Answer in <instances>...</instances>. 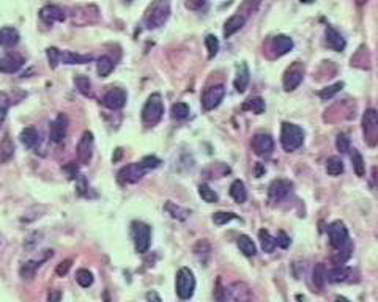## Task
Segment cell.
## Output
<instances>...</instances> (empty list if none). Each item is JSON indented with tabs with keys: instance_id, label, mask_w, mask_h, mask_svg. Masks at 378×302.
<instances>
[{
	"instance_id": "6da1fadb",
	"label": "cell",
	"mask_w": 378,
	"mask_h": 302,
	"mask_svg": "<svg viewBox=\"0 0 378 302\" xmlns=\"http://www.w3.org/2000/svg\"><path fill=\"white\" fill-rule=\"evenodd\" d=\"M170 16V2L169 0H153L143 14V25L153 30V28L163 27Z\"/></svg>"
},
{
	"instance_id": "7a4b0ae2",
	"label": "cell",
	"mask_w": 378,
	"mask_h": 302,
	"mask_svg": "<svg viewBox=\"0 0 378 302\" xmlns=\"http://www.w3.org/2000/svg\"><path fill=\"white\" fill-rule=\"evenodd\" d=\"M164 115V103L163 96L159 93H153L148 96L147 103L142 109V121L145 126H156L161 121Z\"/></svg>"
},
{
	"instance_id": "3957f363",
	"label": "cell",
	"mask_w": 378,
	"mask_h": 302,
	"mask_svg": "<svg viewBox=\"0 0 378 302\" xmlns=\"http://www.w3.org/2000/svg\"><path fill=\"white\" fill-rule=\"evenodd\" d=\"M304 143V131L293 123H284L281 129V145L287 153L296 151Z\"/></svg>"
},
{
	"instance_id": "277c9868",
	"label": "cell",
	"mask_w": 378,
	"mask_h": 302,
	"mask_svg": "<svg viewBox=\"0 0 378 302\" xmlns=\"http://www.w3.org/2000/svg\"><path fill=\"white\" fill-rule=\"evenodd\" d=\"M362 137L366 145L375 148L378 145V110L367 109L362 113Z\"/></svg>"
},
{
	"instance_id": "5b68a950",
	"label": "cell",
	"mask_w": 378,
	"mask_h": 302,
	"mask_svg": "<svg viewBox=\"0 0 378 302\" xmlns=\"http://www.w3.org/2000/svg\"><path fill=\"white\" fill-rule=\"evenodd\" d=\"M175 290L180 299L187 300L191 299L196 290V277L194 272L189 268H180L177 272V280H175Z\"/></svg>"
},
{
	"instance_id": "8992f818",
	"label": "cell",
	"mask_w": 378,
	"mask_h": 302,
	"mask_svg": "<svg viewBox=\"0 0 378 302\" xmlns=\"http://www.w3.org/2000/svg\"><path fill=\"white\" fill-rule=\"evenodd\" d=\"M131 230H133L136 250L139 253L148 252L150 244H152V227L145 222H133L131 224Z\"/></svg>"
},
{
	"instance_id": "52a82bcc",
	"label": "cell",
	"mask_w": 378,
	"mask_h": 302,
	"mask_svg": "<svg viewBox=\"0 0 378 302\" xmlns=\"http://www.w3.org/2000/svg\"><path fill=\"white\" fill-rule=\"evenodd\" d=\"M304 71H306V68H304V63H301V62H293L285 69L282 83H284V89L287 92H293L299 87L303 79H304Z\"/></svg>"
},
{
	"instance_id": "ba28073f",
	"label": "cell",
	"mask_w": 378,
	"mask_h": 302,
	"mask_svg": "<svg viewBox=\"0 0 378 302\" xmlns=\"http://www.w3.org/2000/svg\"><path fill=\"white\" fill-rule=\"evenodd\" d=\"M328 232V238H329V244L332 249H339L342 246H345V244L350 241V238H348V230L345 227L344 222L341 221H336L328 225L326 228Z\"/></svg>"
},
{
	"instance_id": "9c48e42d",
	"label": "cell",
	"mask_w": 378,
	"mask_h": 302,
	"mask_svg": "<svg viewBox=\"0 0 378 302\" xmlns=\"http://www.w3.org/2000/svg\"><path fill=\"white\" fill-rule=\"evenodd\" d=\"M225 96V87L222 83L219 85H213V87H208L205 89V92H203L202 95V107L203 110H213L216 109L217 106L221 104V101L224 99Z\"/></svg>"
},
{
	"instance_id": "30bf717a",
	"label": "cell",
	"mask_w": 378,
	"mask_h": 302,
	"mask_svg": "<svg viewBox=\"0 0 378 302\" xmlns=\"http://www.w3.org/2000/svg\"><path fill=\"white\" fill-rule=\"evenodd\" d=\"M145 174H147V168H145L140 162H133V164H128L125 165L120 171H119V181L122 184H134L137 181H140Z\"/></svg>"
},
{
	"instance_id": "8fae6325",
	"label": "cell",
	"mask_w": 378,
	"mask_h": 302,
	"mask_svg": "<svg viewBox=\"0 0 378 302\" xmlns=\"http://www.w3.org/2000/svg\"><path fill=\"white\" fill-rule=\"evenodd\" d=\"M292 188H293L292 181L284 180V178L274 180L270 184V188H268V198H270V201H273V203H279L281 200H284L290 194Z\"/></svg>"
},
{
	"instance_id": "7c38bea8",
	"label": "cell",
	"mask_w": 378,
	"mask_h": 302,
	"mask_svg": "<svg viewBox=\"0 0 378 302\" xmlns=\"http://www.w3.org/2000/svg\"><path fill=\"white\" fill-rule=\"evenodd\" d=\"M251 147L258 157H268L274 151V140L268 134H255L252 137Z\"/></svg>"
},
{
	"instance_id": "4fadbf2b",
	"label": "cell",
	"mask_w": 378,
	"mask_h": 302,
	"mask_svg": "<svg viewBox=\"0 0 378 302\" xmlns=\"http://www.w3.org/2000/svg\"><path fill=\"white\" fill-rule=\"evenodd\" d=\"M78 159L82 165L90 164L93 156V134L90 131H85L78 143Z\"/></svg>"
},
{
	"instance_id": "5bb4252c",
	"label": "cell",
	"mask_w": 378,
	"mask_h": 302,
	"mask_svg": "<svg viewBox=\"0 0 378 302\" xmlns=\"http://www.w3.org/2000/svg\"><path fill=\"white\" fill-rule=\"evenodd\" d=\"M68 126H69L68 117H66L65 113H59V115H57V118L51 123V127H49V139H51L54 143H60V142L66 137Z\"/></svg>"
},
{
	"instance_id": "9a60e30c",
	"label": "cell",
	"mask_w": 378,
	"mask_h": 302,
	"mask_svg": "<svg viewBox=\"0 0 378 302\" xmlns=\"http://www.w3.org/2000/svg\"><path fill=\"white\" fill-rule=\"evenodd\" d=\"M126 101H128V93L123 89H112L104 95L103 104L110 110H120L122 107H125Z\"/></svg>"
},
{
	"instance_id": "2e32d148",
	"label": "cell",
	"mask_w": 378,
	"mask_h": 302,
	"mask_svg": "<svg viewBox=\"0 0 378 302\" xmlns=\"http://www.w3.org/2000/svg\"><path fill=\"white\" fill-rule=\"evenodd\" d=\"M40 18H41L43 22L52 25L55 22H63L66 19V14H65V11L60 7H57V5H46V7H43L40 10Z\"/></svg>"
},
{
	"instance_id": "e0dca14e",
	"label": "cell",
	"mask_w": 378,
	"mask_h": 302,
	"mask_svg": "<svg viewBox=\"0 0 378 302\" xmlns=\"http://www.w3.org/2000/svg\"><path fill=\"white\" fill-rule=\"evenodd\" d=\"M325 42L331 51H336V52H342L347 46L345 38L331 25L325 28Z\"/></svg>"
},
{
	"instance_id": "ac0fdd59",
	"label": "cell",
	"mask_w": 378,
	"mask_h": 302,
	"mask_svg": "<svg viewBox=\"0 0 378 302\" xmlns=\"http://www.w3.org/2000/svg\"><path fill=\"white\" fill-rule=\"evenodd\" d=\"M22 65H24V59L21 55L8 54L0 59V73H5V74L18 73V71L22 68Z\"/></svg>"
},
{
	"instance_id": "d6986e66",
	"label": "cell",
	"mask_w": 378,
	"mask_h": 302,
	"mask_svg": "<svg viewBox=\"0 0 378 302\" xmlns=\"http://www.w3.org/2000/svg\"><path fill=\"white\" fill-rule=\"evenodd\" d=\"M293 49V39L287 35H278L271 39V51L274 57H282Z\"/></svg>"
},
{
	"instance_id": "ffe728a7",
	"label": "cell",
	"mask_w": 378,
	"mask_h": 302,
	"mask_svg": "<svg viewBox=\"0 0 378 302\" xmlns=\"http://www.w3.org/2000/svg\"><path fill=\"white\" fill-rule=\"evenodd\" d=\"M246 24V16L241 13H237L234 16H230L225 24H224V38H230L232 35H235L238 30L244 27Z\"/></svg>"
},
{
	"instance_id": "44dd1931",
	"label": "cell",
	"mask_w": 378,
	"mask_h": 302,
	"mask_svg": "<svg viewBox=\"0 0 378 302\" xmlns=\"http://www.w3.org/2000/svg\"><path fill=\"white\" fill-rule=\"evenodd\" d=\"M249 80H251V73H249V68L246 63H240L237 66V77H235V90L238 93H244L246 89H248L249 85Z\"/></svg>"
},
{
	"instance_id": "7402d4cb",
	"label": "cell",
	"mask_w": 378,
	"mask_h": 302,
	"mask_svg": "<svg viewBox=\"0 0 378 302\" xmlns=\"http://www.w3.org/2000/svg\"><path fill=\"white\" fill-rule=\"evenodd\" d=\"M352 252H353V244L352 241H348L345 246L339 247V249H334L332 255H331V262L334 266H342L345 265L348 260H350L352 256Z\"/></svg>"
},
{
	"instance_id": "603a6c76",
	"label": "cell",
	"mask_w": 378,
	"mask_h": 302,
	"mask_svg": "<svg viewBox=\"0 0 378 302\" xmlns=\"http://www.w3.org/2000/svg\"><path fill=\"white\" fill-rule=\"evenodd\" d=\"M352 274V269L347 266H334L326 271V282L331 283H339V282H347L348 277Z\"/></svg>"
},
{
	"instance_id": "cb8c5ba5",
	"label": "cell",
	"mask_w": 378,
	"mask_h": 302,
	"mask_svg": "<svg viewBox=\"0 0 378 302\" xmlns=\"http://www.w3.org/2000/svg\"><path fill=\"white\" fill-rule=\"evenodd\" d=\"M19 42V33L13 27L0 28V48H13Z\"/></svg>"
},
{
	"instance_id": "d4e9b609",
	"label": "cell",
	"mask_w": 378,
	"mask_h": 302,
	"mask_svg": "<svg viewBox=\"0 0 378 302\" xmlns=\"http://www.w3.org/2000/svg\"><path fill=\"white\" fill-rule=\"evenodd\" d=\"M92 60H93L92 55H81L71 51H63L60 57V62L65 65H84V63H90Z\"/></svg>"
},
{
	"instance_id": "484cf974",
	"label": "cell",
	"mask_w": 378,
	"mask_h": 302,
	"mask_svg": "<svg viewBox=\"0 0 378 302\" xmlns=\"http://www.w3.org/2000/svg\"><path fill=\"white\" fill-rule=\"evenodd\" d=\"M19 139L22 142V145L25 148H30V150L35 148L38 143H40V134H38V131H36L35 127H25V129H22Z\"/></svg>"
},
{
	"instance_id": "4316f807",
	"label": "cell",
	"mask_w": 378,
	"mask_h": 302,
	"mask_svg": "<svg viewBox=\"0 0 378 302\" xmlns=\"http://www.w3.org/2000/svg\"><path fill=\"white\" fill-rule=\"evenodd\" d=\"M241 109L246 110V112H252L255 115H260V113L265 112V101L261 99L260 96L249 98V99H246L244 103H243Z\"/></svg>"
},
{
	"instance_id": "83f0119b",
	"label": "cell",
	"mask_w": 378,
	"mask_h": 302,
	"mask_svg": "<svg viewBox=\"0 0 378 302\" xmlns=\"http://www.w3.org/2000/svg\"><path fill=\"white\" fill-rule=\"evenodd\" d=\"M352 66H356V68H362V69H367L370 65V57H369V52H367V48L366 46H361L356 54L352 57Z\"/></svg>"
},
{
	"instance_id": "f1b7e54d",
	"label": "cell",
	"mask_w": 378,
	"mask_h": 302,
	"mask_svg": "<svg viewBox=\"0 0 378 302\" xmlns=\"http://www.w3.org/2000/svg\"><path fill=\"white\" fill-rule=\"evenodd\" d=\"M230 195L237 203H244L246 198H248V191H246V186L241 180H235L230 186Z\"/></svg>"
},
{
	"instance_id": "f546056e",
	"label": "cell",
	"mask_w": 378,
	"mask_h": 302,
	"mask_svg": "<svg viewBox=\"0 0 378 302\" xmlns=\"http://www.w3.org/2000/svg\"><path fill=\"white\" fill-rule=\"evenodd\" d=\"M237 246H238V249L243 252V255H246V256H255V255H257V247H255L254 241H252L249 236H246V235L238 236V239H237Z\"/></svg>"
},
{
	"instance_id": "4dcf8cb0",
	"label": "cell",
	"mask_w": 378,
	"mask_h": 302,
	"mask_svg": "<svg viewBox=\"0 0 378 302\" xmlns=\"http://www.w3.org/2000/svg\"><path fill=\"white\" fill-rule=\"evenodd\" d=\"M45 260H40V262H35V260H30V262H25L21 269H19V274L24 280H32L36 274V271L40 269L41 263Z\"/></svg>"
},
{
	"instance_id": "1f68e13d",
	"label": "cell",
	"mask_w": 378,
	"mask_h": 302,
	"mask_svg": "<svg viewBox=\"0 0 378 302\" xmlns=\"http://www.w3.org/2000/svg\"><path fill=\"white\" fill-rule=\"evenodd\" d=\"M203 174L207 175V178H222L230 174V167L222 162H217V164H211L210 167H207L203 170Z\"/></svg>"
},
{
	"instance_id": "d6a6232c",
	"label": "cell",
	"mask_w": 378,
	"mask_h": 302,
	"mask_svg": "<svg viewBox=\"0 0 378 302\" xmlns=\"http://www.w3.org/2000/svg\"><path fill=\"white\" fill-rule=\"evenodd\" d=\"M14 154V143L10 136H5L0 142V162H8Z\"/></svg>"
},
{
	"instance_id": "836d02e7",
	"label": "cell",
	"mask_w": 378,
	"mask_h": 302,
	"mask_svg": "<svg viewBox=\"0 0 378 302\" xmlns=\"http://www.w3.org/2000/svg\"><path fill=\"white\" fill-rule=\"evenodd\" d=\"M258 239H260V244H261V249H263V252H267V253L274 252V249L278 247L276 238H273L270 235L268 230H260V232H258Z\"/></svg>"
},
{
	"instance_id": "e575fe53",
	"label": "cell",
	"mask_w": 378,
	"mask_h": 302,
	"mask_svg": "<svg viewBox=\"0 0 378 302\" xmlns=\"http://www.w3.org/2000/svg\"><path fill=\"white\" fill-rule=\"evenodd\" d=\"M114 68H115V63H114V60L110 59V57H107V55H103L101 59L98 60V66H96V71H98V74L101 76V77H107L112 71H114Z\"/></svg>"
},
{
	"instance_id": "d590c367",
	"label": "cell",
	"mask_w": 378,
	"mask_h": 302,
	"mask_svg": "<svg viewBox=\"0 0 378 302\" xmlns=\"http://www.w3.org/2000/svg\"><path fill=\"white\" fill-rule=\"evenodd\" d=\"M344 171V162L341 157L337 156H331L326 161V174L331 177H339Z\"/></svg>"
},
{
	"instance_id": "8d00e7d4",
	"label": "cell",
	"mask_w": 378,
	"mask_h": 302,
	"mask_svg": "<svg viewBox=\"0 0 378 302\" xmlns=\"http://www.w3.org/2000/svg\"><path fill=\"white\" fill-rule=\"evenodd\" d=\"M74 85L76 89L84 95V96H89L93 98V89H92V82L87 76H76L74 77Z\"/></svg>"
},
{
	"instance_id": "74e56055",
	"label": "cell",
	"mask_w": 378,
	"mask_h": 302,
	"mask_svg": "<svg viewBox=\"0 0 378 302\" xmlns=\"http://www.w3.org/2000/svg\"><path fill=\"white\" fill-rule=\"evenodd\" d=\"M312 280H314V283H315V286L318 290H323V286L326 283V268H325V265H322V263L315 265L314 272H312Z\"/></svg>"
},
{
	"instance_id": "f35d334b",
	"label": "cell",
	"mask_w": 378,
	"mask_h": 302,
	"mask_svg": "<svg viewBox=\"0 0 378 302\" xmlns=\"http://www.w3.org/2000/svg\"><path fill=\"white\" fill-rule=\"evenodd\" d=\"M352 151V164H353V170L358 177H364L366 175V164L364 159H362V156L358 150H350Z\"/></svg>"
},
{
	"instance_id": "ab89813d",
	"label": "cell",
	"mask_w": 378,
	"mask_h": 302,
	"mask_svg": "<svg viewBox=\"0 0 378 302\" xmlns=\"http://www.w3.org/2000/svg\"><path fill=\"white\" fill-rule=\"evenodd\" d=\"M164 209L172 215L173 219H178V221H184L187 215H189V211L187 209H184V208H181V206H177V205H173L172 201H167V203L164 205Z\"/></svg>"
},
{
	"instance_id": "60d3db41",
	"label": "cell",
	"mask_w": 378,
	"mask_h": 302,
	"mask_svg": "<svg viewBox=\"0 0 378 302\" xmlns=\"http://www.w3.org/2000/svg\"><path fill=\"white\" fill-rule=\"evenodd\" d=\"M76 280L82 288H89L93 285V274L89 269H79L76 272Z\"/></svg>"
},
{
	"instance_id": "b9f144b4",
	"label": "cell",
	"mask_w": 378,
	"mask_h": 302,
	"mask_svg": "<svg viewBox=\"0 0 378 302\" xmlns=\"http://www.w3.org/2000/svg\"><path fill=\"white\" fill-rule=\"evenodd\" d=\"M199 195L202 197V200L208 201V203H216V201L219 200L217 194L210 188L208 184H200V186H199Z\"/></svg>"
},
{
	"instance_id": "7bdbcfd3",
	"label": "cell",
	"mask_w": 378,
	"mask_h": 302,
	"mask_svg": "<svg viewBox=\"0 0 378 302\" xmlns=\"http://www.w3.org/2000/svg\"><path fill=\"white\" fill-rule=\"evenodd\" d=\"M10 106H11V98L8 96V93L0 92V126L4 124V121L7 118Z\"/></svg>"
},
{
	"instance_id": "ee69618b",
	"label": "cell",
	"mask_w": 378,
	"mask_h": 302,
	"mask_svg": "<svg viewBox=\"0 0 378 302\" xmlns=\"http://www.w3.org/2000/svg\"><path fill=\"white\" fill-rule=\"evenodd\" d=\"M342 89H344V83H342V82H337V83H334V85H329V87H325L322 92L318 93V96L322 98L323 101H328V99H331V98L336 96Z\"/></svg>"
},
{
	"instance_id": "f6af8a7d",
	"label": "cell",
	"mask_w": 378,
	"mask_h": 302,
	"mask_svg": "<svg viewBox=\"0 0 378 302\" xmlns=\"http://www.w3.org/2000/svg\"><path fill=\"white\" fill-rule=\"evenodd\" d=\"M189 115V106L186 103H175L172 106V118L184 120Z\"/></svg>"
},
{
	"instance_id": "bcb514c9",
	"label": "cell",
	"mask_w": 378,
	"mask_h": 302,
	"mask_svg": "<svg viewBox=\"0 0 378 302\" xmlns=\"http://www.w3.org/2000/svg\"><path fill=\"white\" fill-rule=\"evenodd\" d=\"M237 218H238V215L235 212H222V211H219V212L213 214V222L216 225H225V224H229L230 221H234Z\"/></svg>"
},
{
	"instance_id": "7dc6e473",
	"label": "cell",
	"mask_w": 378,
	"mask_h": 302,
	"mask_svg": "<svg viewBox=\"0 0 378 302\" xmlns=\"http://www.w3.org/2000/svg\"><path fill=\"white\" fill-rule=\"evenodd\" d=\"M205 46L208 51V59H213V57L217 54V51H219V39H217L214 35H207Z\"/></svg>"
},
{
	"instance_id": "c3c4849f",
	"label": "cell",
	"mask_w": 378,
	"mask_h": 302,
	"mask_svg": "<svg viewBox=\"0 0 378 302\" xmlns=\"http://www.w3.org/2000/svg\"><path fill=\"white\" fill-rule=\"evenodd\" d=\"M46 55H48L49 66H51L52 69H55L57 66H59V63H60V57H62V52H60L59 49H57V48H48Z\"/></svg>"
},
{
	"instance_id": "681fc988",
	"label": "cell",
	"mask_w": 378,
	"mask_h": 302,
	"mask_svg": "<svg viewBox=\"0 0 378 302\" xmlns=\"http://www.w3.org/2000/svg\"><path fill=\"white\" fill-rule=\"evenodd\" d=\"M214 302H229L227 290L221 285V279H217V283L214 286Z\"/></svg>"
},
{
	"instance_id": "f907efd6",
	"label": "cell",
	"mask_w": 378,
	"mask_h": 302,
	"mask_svg": "<svg viewBox=\"0 0 378 302\" xmlns=\"http://www.w3.org/2000/svg\"><path fill=\"white\" fill-rule=\"evenodd\" d=\"M336 148L341 151V153H348L352 148H350V139H348L345 134H339L337 139H336Z\"/></svg>"
},
{
	"instance_id": "816d5d0a",
	"label": "cell",
	"mask_w": 378,
	"mask_h": 302,
	"mask_svg": "<svg viewBox=\"0 0 378 302\" xmlns=\"http://www.w3.org/2000/svg\"><path fill=\"white\" fill-rule=\"evenodd\" d=\"M140 164L147 170H152V168H156V167L161 165V161H159L156 156H145L143 159L140 161Z\"/></svg>"
},
{
	"instance_id": "f5cc1de1",
	"label": "cell",
	"mask_w": 378,
	"mask_h": 302,
	"mask_svg": "<svg viewBox=\"0 0 378 302\" xmlns=\"http://www.w3.org/2000/svg\"><path fill=\"white\" fill-rule=\"evenodd\" d=\"M69 268H71V260H63V262H60L59 265H57V268H55V274L59 276V277H63V276L68 274Z\"/></svg>"
},
{
	"instance_id": "db71d44e",
	"label": "cell",
	"mask_w": 378,
	"mask_h": 302,
	"mask_svg": "<svg viewBox=\"0 0 378 302\" xmlns=\"http://www.w3.org/2000/svg\"><path fill=\"white\" fill-rule=\"evenodd\" d=\"M40 238H41V233H38V232H33L30 236H28L27 239H25V242H24V246L27 247V249H33L36 244L40 242Z\"/></svg>"
},
{
	"instance_id": "11a10c76",
	"label": "cell",
	"mask_w": 378,
	"mask_h": 302,
	"mask_svg": "<svg viewBox=\"0 0 378 302\" xmlns=\"http://www.w3.org/2000/svg\"><path fill=\"white\" fill-rule=\"evenodd\" d=\"M276 242H278V247L281 249H287L290 246V238L285 232H279L278 238H276Z\"/></svg>"
},
{
	"instance_id": "9f6ffc18",
	"label": "cell",
	"mask_w": 378,
	"mask_h": 302,
	"mask_svg": "<svg viewBox=\"0 0 378 302\" xmlns=\"http://www.w3.org/2000/svg\"><path fill=\"white\" fill-rule=\"evenodd\" d=\"M207 0H184V5L187 10H193V11H199L203 5H205Z\"/></svg>"
},
{
	"instance_id": "6f0895ef",
	"label": "cell",
	"mask_w": 378,
	"mask_h": 302,
	"mask_svg": "<svg viewBox=\"0 0 378 302\" xmlns=\"http://www.w3.org/2000/svg\"><path fill=\"white\" fill-rule=\"evenodd\" d=\"M62 300V291L60 290H51L48 294V302H60Z\"/></svg>"
},
{
	"instance_id": "680465c9",
	"label": "cell",
	"mask_w": 378,
	"mask_h": 302,
	"mask_svg": "<svg viewBox=\"0 0 378 302\" xmlns=\"http://www.w3.org/2000/svg\"><path fill=\"white\" fill-rule=\"evenodd\" d=\"M145 299H147V302H163V299L159 297V294L156 291H148L147 294H145Z\"/></svg>"
},
{
	"instance_id": "91938a15",
	"label": "cell",
	"mask_w": 378,
	"mask_h": 302,
	"mask_svg": "<svg viewBox=\"0 0 378 302\" xmlns=\"http://www.w3.org/2000/svg\"><path fill=\"white\" fill-rule=\"evenodd\" d=\"M372 175H373V181H375L376 188H378V167H375V168L372 170Z\"/></svg>"
},
{
	"instance_id": "94428289",
	"label": "cell",
	"mask_w": 378,
	"mask_h": 302,
	"mask_svg": "<svg viewBox=\"0 0 378 302\" xmlns=\"http://www.w3.org/2000/svg\"><path fill=\"white\" fill-rule=\"evenodd\" d=\"M115 151H117V154H115V156L112 157V161H114V162H117V161L120 159V157H122V150L119 148V150H115Z\"/></svg>"
},
{
	"instance_id": "6125c7cd",
	"label": "cell",
	"mask_w": 378,
	"mask_h": 302,
	"mask_svg": "<svg viewBox=\"0 0 378 302\" xmlns=\"http://www.w3.org/2000/svg\"><path fill=\"white\" fill-rule=\"evenodd\" d=\"M334 302H350V300H348L347 297H344V296H337Z\"/></svg>"
},
{
	"instance_id": "be15d7a7",
	"label": "cell",
	"mask_w": 378,
	"mask_h": 302,
	"mask_svg": "<svg viewBox=\"0 0 378 302\" xmlns=\"http://www.w3.org/2000/svg\"><path fill=\"white\" fill-rule=\"evenodd\" d=\"M355 2H356V5L362 7V5H366V4L369 2V0H355Z\"/></svg>"
},
{
	"instance_id": "e7e4bbea",
	"label": "cell",
	"mask_w": 378,
	"mask_h": 302,
	"mask_svg": "<svg viewBox=\"0 0 378 302\" xmlns=\"http://www.w3.org/2000/svg\"><path fill=\"white\" fill-rule=\"evenodd\" d=\"M303 4H312V2H315V0H301Z\"/></svg>"
},
{
	"instance_id": "03108f58",
	"label": "cell",
	"mask_w": 378,
	"mask_h": 302,
	"mask_svg": "<svg viewBox=\"0 0 378 302\" xmlns=\"http://www.w3.org/2000/svg\"><path fill=\"white\" fill-rule=\"evenodd\" d=\"M243 302H252V299H246V300H243Z\"/></svg>"
},
{
	"instance_id": "003e7915",
	"label": "cell",
	"mask_w": 378,
	"mask_h": 302,
	"mask_svg": "<svg viewBox=\"0 0 378 302\" xmlns=\"http://www.w3.org/2000/svg\"><path fill=\"white\" fill-rule=\"evenodd\" d=\"M125 2H126V4H131V2H133V0H125Z\"/></svg>"
}]
</instances>
